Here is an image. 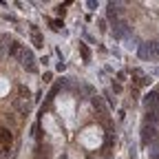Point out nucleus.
Here are the masks:
<instances>
[{"label": "nucleus", "instance_id": "nucleus-1", "mask_svg": "<svg viewBox=\"0 0 159 159\" xmlns=\"http://www.w3.org/2000/svg\"><path fill=\"white\" fill-rule=\"evenodd\" d=\"M115 122L104 99L82 80L62 77L38 122L35 159H113Z\"/></svg>", "mask_w": 159, "mask_h": 159}, {"label": "nucleus", "instance_id": "nucleus-2", "mask_svg": "<svg viewBox=\"0 0 159 159\" xmlns=\"http://www.w3.org/2000/svg\"><path fill=\"white\" fill-rule=\"evenodd\" d=\"M108 18L113 33L135 53L159 60V2H117Z\"/></svg>", "mask_w": 159, "mask_h": 159}, {"label": "nucleus", "instance_id": "nucleus-3", "mask_svg": "<svg viewBox=\"0 0 159 159\" xmlns=\"http://www.w3.org/2000/svg\"><path fill=\"white\" fill-rule=\"evenodd\" d=\"M142 148H144V159H159V86L150 91L144 104Z\"/></svg>", "mask_w": 159, "mask_h": 159}]
</instances>
